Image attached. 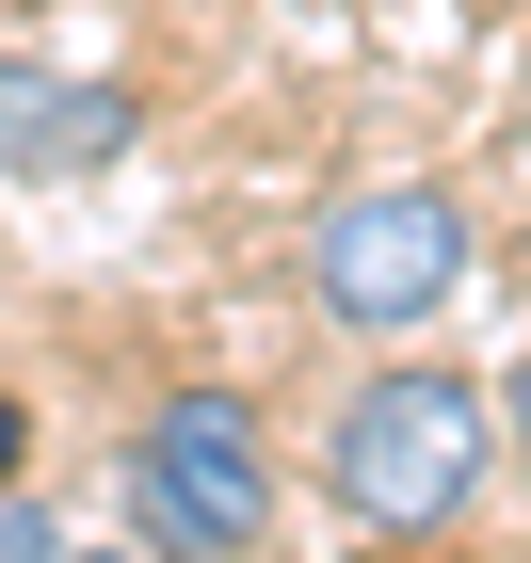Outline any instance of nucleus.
<instances>
[{
  "label": "nucleus",
  "instance_id": "6",
  "mask_svg": "<svg viewBox=\"0 0 531 563\" xmlns=\"http://www.w3.org/2000/svg\"><path fill=\"white\" fill-rule=\"evenodd\" d=\"M499 434H516V483H531V354L499 371Z\"/></svg>",
  "mask_w": 531,
  "mask_h": 563
},
{
  "label": "nucleus",
  "instance_id": "7",
  "mask_svg": "<svg viewBox=\"0 0 531 563\" xmlns=\"http://www.w3.org/2000/svg\"><path fill=\"white\" fill-rule=\"evenodd\" d=\"M0 483H33V402L0 387Z\"/></svg>",
  "mask_w": 531,
  "mask_h": 563
},
{
  "label": "nucleus",
  "instance_id": "3",
  "mask_svg": "<svg viewBox=\"0 0 531 563\" xmlns=\"http://www.w3.org/2000/svg\"><path fill=\"white\" fill-rule=\"evenodd\" d=\"M467 194H435V177H370V194H339V210L307 225V290L322 322H354V339H419V322H451V290H467Z\"/></svg>",
  "mask_w": 531,
  "mask_h": 563
},
{
  "label": "nucleus",
  "instance_id": "2",
  "mask_svg": "<svg viewBox=\"0 0 531 563\" xmlns=\"http://www.w3.org/2000/svg\"><path fill=\"white\" fill-rule=\"evenodd\" d=\"M113 499H130L145 563H258L274 548V434L242 387H162L113 451Z\"/></svg>",
  "mask_w": 531,
  "mask_h": 563
},
{
  "label": "nucleus",
  "instance_id": "4",
  "mask_svg": "<svg viewBox=\"0 0 531 563\" xmlns=\"http://www.w3.org/2000/svg\"><path fill=\"white\" fill-rule=\"evenodd\" d=\"M145 145V97L130 81H81V65H0V177L16 194H81Z\"/></svg>",
  "mask_w": 531,
  "mask_h": 563
},
{
  "label": "nucleus",
  "instance_id": "1",
  "mask_svg": "<svg viewBox=\"0 0 531 563\" xmlns=\"http://www.w3.org/2000/svg\"><path fill=\"white\" fill-rule=\"evenodd\" d=\"M499 467H516L499 387H467V371H435V354L354 371L339 419H322V516L370 531V548H435V531H467Z\"/></svg>",
  "mask_w": 531,
  "mask_h": 563
},
{
  "label": "nucleus",
  "instance_id": "8",
  "mask_svg": "<svg viewBox=\"0 0 531 563\" xmlns=\"http://www.w3.org/2000/svg\"><path fill=\"white\" fill-rule=\"evenodd\" d=\"M65 563H145V548H130V531H113V548H65Z\"/></svg>",
  "mask_w": 531,
  "mask_h": 563
},
{
  "label": "nucleus",
  "instance_id": "5",
  "mask_svg": "<svg viewBox=\"0 0 531 563\" xmlns=\"http://www.w3.org/2000/svg\"><path fill=\"white\" fill-rule=\"evenodd\" d=\"M65 548H81V531H65V516H48V499H33V483H0V563H65Z\"/></svg>",
  "mask_w": 531,
  "mask_h": 563
}]
</instances>
